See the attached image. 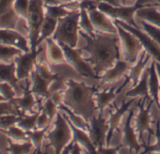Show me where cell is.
I'll use <instances>...</instances> for the list:
<instances>
[{
	"mask_svg": "<svg viewBox=\"0 0 160 154\" xmlns=\"http://www.w3.org/2000/svg\"><path fill=\"white\" fill-rule=\"evenodd\" d=\"M79 34L86 41L87 44L78 50L80 53L87 52L90 55L89 57H84V59L92 67L96 75L101 76L120 59V39L118 37L109 36L99 31L95 32L93 36L88 35L83 30L79 31Z\"/></svg>",
	"mask_w": 160,
	"mask_h": 154,
	"instance_id": "1",
	"label": "cell"
},
{
	"mask_svg": "<svg viewBox=\"0 0 160 154\" xmlns=\"http://www.w3.org/2000/svg\"><path fill=\"white\" fill-rule=\"evenodd\" d=\"M66 84L62 103L90 122L98 111L94 99L98 87H91L84 82H76L73 79H68Z\"/></svg>",
	"mask_w": 160,
	"mask_h": 154,
	"instance_id": "2",
	"label": "cell"
},
{
	"mask_svg": "<svg viewBox=\"0 0 160 154\" xmlns=\"http://www.w3.org/2000/svg\"><path fill=\"white\" fill-rule=\"evenodd\" d=\"M80 11L72 10L68 15L58 20L57 28L52 35V39L58 43H64L75 48L79 34Z\"/></svg>",
	"mask_w": 160,
	"mask_h": 154,
	"instance_id": "3",
	"label": "cell"
},
{
	"mask_svg": "<svg viewBox=\"0 0 160 154\" xmlns=\"http://www.w3.org/2000/svg\"><path fill=\"white\" fill-rule=\"evenodd\" d=\"M72 129L62 112H58L55 119V127L46 134V138L49 140L56 153H61L70 143L72 138Z\"/></svg>",
	"mask_w": 160,
	"mask_h": 154,
	"instance_id": "4",
	"label": "cell"
},
{
	"mask_svg": "<svg viewBox=\"0 0 160 154\" xmlns=\"http://www.w3.org/2000/svg\"><path fill=\"white\" fill-rule=\"evenodd\" d=\"M45 16L44 3L42 0H30L28 18V30L29 34L30 50H37V42L40 37V31Z\"/></svg>",
	"mask_w": 160,
	"mask_h": 154,
	"instance_id": "5",
	"label": "cell"
},
{
	"mask_svg": "<svg viewBox=\"0 0 160 154\" xmlns=\"http://www.w3.org/2000/svg\"><path fill=\"white\" fill-rule=\"evenodd\" d=\"M147 7H152V5H138L135 3L133 6L115 7L107 2H100L98 5V10L104 12L105 14H107L108 17L113 18V20H120L134 27L139 28L134 19V14L138 10L142 8H147Z\"/></svg>",
	"mask_w": 160,
	"mask_h": 154,
	"instance_id": "6",
	"label": "cell"
},
{
	"mask_svg": "<svg viewBox=\"0 0 160 154\" xmlns=\"http://www.w3.org/2000/svg\"><path fill=\"white\" fill-rule=\"evenodd\" d=\"M115 26L117 27L119 39L122 42V54L123 58L128 63H135L138 55L140 52H142L144 46L141 43V41L138 40L137 36H135L133 33L129 32L122 26H121L119 24L115 23Z\"/></svg>",
	"mask_w": 160,
	"mask_h": 154,
	"instance_id": "7",
	"label": "cell"
},
{
	"mask_svg": "<svg viewBox=\"0 0 160 154\" xmlns=\"http://www.w3.org/2000/svg\"><path fill=\"white\" fill-rule=\"evenodd\" d=\"M58 44L61 46L64 52L67 64H69L77 73H79L81 76L88 77V78H92L97 80L100 79V76L95 74L92 67L87 61H85L84 57H82L81 53L79 52L78 49L72 48L64 43H58Z\"/></svg>",
	"mask_w": 160,
	"mask_h": 154,
	"instance_id": "8",
	"label": "cell"
},
{
	"mask_svg": "<svg viewBox=\"0 0 160 154\" xmlns=\"http://www.w3.org/2000/svg\"><path fill=\"white\" fill-rule=\"evenodd\" d=\"M144 102H145V99H143V98L138 101V106L139 111H138V114L136 118V129H137V133H138V139L139 143L142 144L143 146L145 145L144 140H143L144 132L147 131L149 132V137H151V135L155 132L150 127L151 109H152V103H154V101L152 99L149 100V103H148L147 107H144Z\"/></svg>",
	"mask_w": 160,
	"mask_h": 154,
	"instance_id": "9",
	"label": "cell"
},
{
	"mask_svg": "<svg viewBox=\"0 0 160 154\" xmlns=\"http://www.w3.org/2000/svg\"><path fill=\"white\" fill-rule=\"evenodd\" d=\"M42 51V48L34 51L30 50L29 52L23 53L14 58V61L16 62V75L19 80L29 78L32 70L35 69L37 57Z\"/></svg>",
	"mask_w": 160,
	"mask_h": 154,
	"instance_id": "10",
	"label": "cell"
},
{
	"mask_svg": "<svg viewBox=\"0 0 160 154\" xmlns=\"http://www.w3.org/2000/svg\"><path fill=\"white\" fill-rule=\"evenodd\" d=\"M108 131V123L107 122V119L104 118L103 114L98 113V115L94 116L91 119L89 135L97 149L106 146Z\"/></svg>",
	"mask_w": 160,
	"mask_h": 154,
	"instance_id": "11",
	"label": "cell"
},
{
	"mask_svg": "<svg viewBox=\"0 0 160 154\" xmlns=\"http://www.w3.org/2000/svg\"><path fill=\"white\" fill-rule=\"evenodd\" d=\"M113 22L119 24L121 26H122L123 28H125L126 30H128L129 32H131L135 36H137L138 38V40L141 41V43L143 44L144 49L147 51V53H149L151 55V56H152L153 60L160 63V45H158L147 33H144L139 28L134 27L122 21L113 20Z\"/></svg>",
	"mask_w": 160,
	"mask_h": 154,
	"instance_id": "12",
	"label": "cell"
},
{
	"mask_svg": "<svg viewBox=\"0 0 160 154\" xmlns=\"http://www.w3.org/2000/svg\"><path fill=\"white\" fill-rule=\"evenodd\" d=\"M20 81L16 75V62L14 60L9 63L0 61V82L10 84L14 89L17 96L25 91V89L19 84Z\"/></svg>",
	"mask_w": 160,
	"mask_h": 154,
	"instance_id": "13",
	"label": "cell"
},
{
	"mask_svg": "<svg viewBox=\"0 0 160 154\" xmlns=\"http://www.w3.org/2000/svg\"><path fill=\"white\" fill-rule=\"evenodd\" d=\"M0 44L17 47L24 53L30 51V46H28L27 38L24 37L22 33L13 29L0 28Z\"/></svg>",
	"mask_w": 160,
	"mask_h": 154,
	"instance_id": "14",
	"label": "cell"
},
{
	"mask_svg": "<svg viewBox=\"0 0 160 154\" xmlns=\"http://www.w3.org/2000/svg\"><path fill=\"white\" fill-rule=\"evenodd\" d=\"M88 12H89L90 18L97 31L103 32V33H109V34L118 33L117 27H116L114 22H112L107 14H105L98 9L89 11Z\"/></svg>",
	"mask_w": 160,
	"mask_h": 154,
	"instance_id": "15",
	"label": "cell"
},
{
	"mask_svg": "<svg viewBox=\"0 0 160 154\" xmlns=\"http://www.w3.org/2000/svg\"><path fill=\"white\" fill-rule=\"evenodd\" d=\"M31 81L29 79L27 80V86L25 88V91L23 95L20 97H14L11 101L15 105V107L21 112L22 115H26L28 112H32L34 106L36 105L37 102L34 98V94L30 89Z\"/></svg>",
	"mask_w": 160,
	"mask_h": 154,
	"instance_id": "16",
	"label": "cell"
},
{
	"mask_svg": "<svg viewBox=\"0 0 160 154\" xmlns=\"http://www.w3.org/2000/svg\"><path fill=\"white\" fill-rule=\"evenodd\" d=\"M133 116H134V109L132 108L130 110L129 116L127 117L126 121L124 123L123 135H122V145L127 147L131 152L135 151L138 153L141 150L143 145L139 143L138 139H137V135L135 133V131L131 126V121H132Z\"/></svg>",
	"mask_w": 160,
	"mask_h": 154,
	"instance_id": "17",
	"label": "cell"
},
{
	"mask_svg": "<svg viewBox=\"0 0 160 154\" xmlns=\"http://www.w3.org/2000/svg\"><path fill=\"white\" fill-rule=\"evenodd\" d=\"M129 82H130L129 79L125 76V80H124L123 84L118 89V90L115 91V87H112L109 89H105L101 92L97 91L95 94V102H96L98 113L104 114V110L106 109V107L108 106L112 101H114V99L117 97V95L123 89V88L125 86H127L129 84Z\"/></svg>",
	"mask_w": 160,
	"mask_h": 154,
	"instance_id": "18",
	"label": "cell"
},
{
	"mask_svg": "<svg viewBox=\"0 0 160 154\" xmlns=\"http://www.w3.org/2000/svg\"><path fill=\"white\" fill-rule=\"evenodd\" d=\"M135 99H132L128 102H122V105L119 108H116L115 112L110 114L109 119H108V134H107V146H110V142L112 139V136L114 134V132L118 129L122 118L123 117V115L129 110L130 105L134 103Z\"/></svg>",
	"mask_w": 160,
	"mask_h": 154,
	"instance_id": "19",
	"label": "cell"
},
{
	"mask_svg": "<svg viewBox=\"0 0 160 154\" xmlns=\"http://www.w3.org/2000/svg\"><path fill=\"white\" fill-rule=\"evenodd\" d=\"M129 65H130V63L126 62L125 60H121V58L118 59L113 67H111L110 69L106 70L103 73V75L100 76V79H99L100 80V86H103L105 84L112 83V82L119 80L121 77L125 73V71L130 69Z\"/></svg>",
	"mask_w": 160,
	"mask_h": 154,
	"instance_id": "20",
	"label": "cell"
},
{
	"mask_svg": "<svg viewBox=\"0 0 160 154\" xmlns=\"http://www.w3.org/2000/svg\"><path fill=\"white\" fill-rule=\"evenodd\" d=\"M65 118L68 121V123H69V125H70V127L72 129V140H71V142L69 144H73V143L77 142L81 146H83V147L86 149L87 152H89V153H97V147L94 146V144L92 143L90 135L86 132V131L74 126L66 117H65Z\"/></svg>",
	"mask_w": 160,
	"mask_h": 154,
	"instance_id": "21",
	"label": "cell"
},
{
	"mask_svg": "<svg viewBox=\"0 0 160 154\" xmlns=\"http://www.w3.org/2000/svg\"><path fill=\"white\" fill-rule=\"evenodd\" d=\"M31 77V91L33 92L34 95L47 99L50 97L49 93V86L50 83L47 82L45 79H43L42 77L37 72V70L34 69L30 74Z\"/></svg>",
	"mask_w": 160,
	"mask_h": 154,
	"instance_id": "22",
	"label": "cell"
},
{
	"mask_svg": "<svg viewBox=\"0 0 160 154\" xmlns=\"http://www.w3.org/2000/svg\"><path fill=\"white\" fill-rule=\"evenodd\" d=\"M125 96L133 97V98L139 96L148 101L152 99L150 95V90H149V69H146L142 72L140 79L138 83L137 84V86H135L132 89L128 90Z\"/></svg>",
	"mask_w": 160,
	"mask_h": 154,
	"instance_id": "23",
	"label": "cell"
},
{
	"mask_svg": "<svg viewBox=\"0 0 160 154\" xmlns=\"http://www.w3.org/2000/svg\"><path fill=\"white\" fill-rule=\"evenodd\" d=\"M46 45H47V55L50 60V62L55 65H62V64H67L64 52L61 48V46L52 39V37L47 38L45 40Z\"/></svg>",
	"mask_w": 160,
	"mask_h": 154,
	"instance_id": "24",
	"label": "cell"
},
{
	"mask_svg": "<svg viewBox=\"0 0 160 154\" xmlns=\"http://www.w3.org/2000/svg\"><path fill=\"white\" fill-rule=\"evenodd\" d=\"M149 90L152 99L154 101L157 108L160 109V85L155 67V60H152L149 68Z\"/></svg>",
	"mask_w": 160,
	"mask_h": 154,
	"instance_id": "25",
	"label": "cell"
},
{
	"mask_svg": "<svg viewBox=\"0 0 160 154\" xmlns=\"http://www.w3.org/2000/svg\"><path fill=\"white\" fill-rule=\"evenodd\" d=\"M150 59H151V55L149 53L147 54V51L145 50L144 52H142L137 64H135L132 68H130V72L126 77L129 79V81L132 82L133 87L137 86V84L138 83L140 76L143 72V69L150 61Z\"/></svg>",
	"mask_w": 160,
	"mask_h": 154,
	"instance_id": "26",
	"label": "cell"
},
{
	"mask_svg": "<svg viewBox=\"0 0 160 154\" xmlns=\"http://www.w3.org/2000/svg\"><path fill=\"white\" fill-rule=\"evenodd\" d=\"M58 109L63 113V115L76 127L82 129L86 132H89L90 130V122H88L83 117L76 114L72 110H71L68 106H66L64 103H61L58 105Z\"/></svg>",
	"mask_w": 160,
	"mask_h": 154,
	"instance_id": "27",
	"label": "cell"
},
{
	"mask_svg": "<svg viewBox=\"0 0 160 154\" xmlns=\"http://www.w3.org/2000/svg\"><path fill=\"white\" fill-rule=\"evenodd\" d=\"M58 23V19H56L48 14H45L43 23L41 27L40 37H39V40L37 42V47H39L42 44V42L44 41L47 38L52 37V35L54 34V32L57 28Z\"/></svg>",
	"mask_w": 160,
	"mask_h": 154,
	"instance_id": "28",
	"label": "cell"
},
{
	"mask_svg": "<svg viewBox=\"0 0 160 154\" xmlns=\"http://www.w3.org/2000/svg\"><path fill=\"white\" fill-rule=\"evenodd\" d=\"M153 7L154 6L142 8L138 10L136 12V14L138 19L142 21H146L160 28V12Z\"/></svg>",
	"mask_w": 160,
	"mask_h": 154,
	"instance_id": "29",
	"label": "cell"
},
{
	"mask_svg": "<svg viewBox=\"0 0 160 154\" xmlns=\"http://www.w3.org/2000/svg\"><path fill=\"white\" fill-rule=\"evenodd\" d=\"M21 19L23 18L20 17L19 14L15 12L14 8H12L5 14L0 16V28L16 30Z\"/></svg>",
	"mask_w": 160,
	"mask_h": 154,
	"instance_id": "30",
	"label": "cell"
},
{
	"mask_svg": "<svg viewBox=\"0 0 160 154\" xmlns=\"http://www.w3.org/2000/svg\"><path fill=\"white\" fill-rule=\"evenodd\" d=\"M41 107H42V105L40 106L39 111L34 112L32 115H27L26 114V115L20 116L17 126H19L20 128H22L26 132L37 129V119H38V117L41 113V109H42Z\"/></svg>",
	"mask_w": 160,
	"mask_h": 154,
	"instance_id": "31",
	"label": "cell"
},
{
	"mask_svg": "<svg viewBox=\"0 0 160 154\" xmlns=\"http://www.w3.org/2000/svg\"><path fill=\"white\" fill-rule=\"evenodd\" d=\"M7 142L9 147L7 148V152L9 153H30L35 151V147L30 140L25 141L24 143H14L11 138H7Z\"/></svg>",
	"mask_w": 160,
	"mask_h": 154,
	"instance_id": "32",
	"label": "cell"
},
{
	"mask_svg": "<svg viewBox=\"0 0 160 154\" xmlns=\"http://www.w3.org/2000/svg\"><path fill=\"white\" fill-rule=\"evenodd\" d=\"M48 129H49V126H47L43 129H35V130L27 132L29 140L33 143V145L35 147V152H42V141L46 135Z\"/></svg>",
	"mask_w": 160,
	"mask_h": 154,
	"instance_id": "33",
	"label": "cell"
},
{
	"mask_svg": "<svg viewBox=\"0 0 160 154\" xmlns=\"http://www.w3.org/2000/svg\"><path fill=\"white\" fill-rule=\"evenodd\" d=\"M80 11V20H79V26L85 33L90 36H93L95 34V27L90 18L89 12L86 9L81 8Z\"/></svg>",
	"mask_w": 160,
	"mask_h": 154,
	"instance_id": "34",
	"label": "cell"
},
{
	"mask_svg": "<svg viewBox=\"0 0 160 154\" xmlns=\"http://www.w3.org/2000/svg\"><path fill=\"white\" fill-rule=\"evenodd\" d=\"M0 132H3L6 136H8L9 138H11L12 140H13L15 142H20V141L25 142V141L29 140L27 132L17 125L12 126L11 128H9L7 130L0 129Z\"/></svg>",
	"mask_w": 160,
	"mask_h": 154,
	"instance_id": "35",
	"label": "cell"
},
{
	"mask_svg": "<svg viewBox=\"0 0 160 154\" xmlns=\"http://www.w3.org/2000/svg\"><path fill=\"white\" fill-rule=\"evenodd\" d=\"M24 52L14 46L0 44V61L8 63L11 59H14L17 55L23 54Z\"/></svg>",
	"mask_w": 160,
	"mask_h": 154,
	"instance_id": "36",
	"label": "cell"
},
{
	"mask_svg": "<svg viewBox=\"0 0 160 154\" xmlns=\"http://www.w3.org/2000/svg\"><path fill=\"white\" fill-rule=\"evenodd\" d=\"M30 0H14L13 8L15 12L19 14L20 17L25 19L28 23V10H29Z\"/></svg>",
	"mask_w": 160,
	"mask_h": 154,
	"instance_id": "37",
	"label": "cell"
},
{
	"mask_svg": "<svg viewBox=\"0 0 160 154\" xmlns=\"http://www.w3.org/2000/svg\"><path fill=\"white\" fill-rule=\"evenodd\" d=\"M141 26L144 29V31L158 44L160 45V28L146 22L141 20Z\"/></svg>",
	"mask_w": 160,
	"mask_h": 154,
	"instance_id": "38",
	"label": "cell"
},
{
	"mask_svg": "<svg viewBox=\"0 0 160 154\" xmlns=\"http://www.w3.org/2000/svg\"><path fill=\"white\" fill-rule=\"evenodd\" d=\"M4 115H17L23 116L21 112L15 107L12 101H3L0 102V117Z\"/></svg>",
	"mask_w": 160,
	"mask_h": 154,
	"instance_id": "39",
	"label": "cell"
},
{
	"mask_svg": "<svg viewBox=\"0 0 160 154\" xmlns=\"http://www.w3.org/2000/svg\"><path fill=\"white\" fill-rule=\"evenodd\" d=\"M42 111H44L46 113V115L48 116V118H50V120L52 122L54 118H56V116H57L58 107L54 103L52 98L49 97V98L45 99V102H44L43 105H42Z\"/></svg>",
	"mask_w": 160,
	"mask_h": 154,
	"instance_id": "40",
	"label": "cell"
},
{
	"mask_svg": "<svg viewBox=\"0 0 160 154\" xmlns=\"http://www.w3.org/2000/svg\"><path fill=\"white\" fill-rule=\"evenodd\" d=\"M20 116L17 115H4L0 117V129L7 130L12 126L17 125Z\"/></svg>",
	"mask_w": 160,
	"mask_h": 154,
	"instance_id": "41",
	"label": "cell"
},
{
	"mask_svg": "<svg viewBox=\"0 0 160 154\" xmlns=\"http://www.w3.org/2000/svg\"><path fill=\"white\" fill-rule=\"evenodd\" d=\"M156 130H155V137H156V142L153 145H149L145 144L143 146L144 147V153H149V152H160V121L158 120L155 124Z\"/></svg>",
	"mask_w": 160,
	"mask_h": 154,
	"instance_id": "42",
	"label": "cell"
},
{
	"mask_svg": "<svg viewBox=\"0 0 160 154\" xmlns=\"http://www.w3.org/2000/svg\"><path fill=\"white\" fill-rule=\"evenodd\" d=\"M66 81L65 78L60 75L58 79L54 80L50 86H49V93H50V97L53 93L57 92V91H59V90H65L66 88H67V84H66Z\"/></svg>",
	"mask_w": 160,
	"mask_h": 154,
	"instance_id": "43",
	"label": "cell"
},
{
	"mask_svg": "<svg viewBox=\"0 0 160 154\" xmlns=\"http://www.w3.org/2000/svg\"><path fill=\"white\" fill-rule=\"evenodd\" d=\"M0 94L7 101H11L12 99L17 96L14 89L10 84L5 82H0Z\"/></svg>",
	"mask_w": 160,
	"mask_h": 154,
	"instance_id": "44",
	"label": "cell"
},
{
	"mask_svg": "<svg viewBox=\"0 0 160 154\" xmlns=\"http://www.w3.org/2000/svg\"><path fill=\"white\" fill-rule=\"evenodd\" d=\"M50 123H51L50 118H48L46 113L44 111H42V109H41V113L37 119V129H43V128L49 126Z\"/></svg>",
	"mask_w": 160,
	"mask_h": 154,
	"instance_id": "45",
	"label": "cell"
},
{
	"mask_svg": "<svg viewBox=\"0 0 160 154\" xmlns=\"http://www.w3.org/2000/svg\"><path fill=\"white\" fill-rule=\"evenodd\" d=\"M14 0H0V16L13 8Z\"/></svg>",
	"mask_w": 160,
	"mask_h": 154,
	"instance_id": "46",
	"label": "cell"
},
{
	"mask_svg": "<svg viewBox=\"0 0 160 154\" xmlns=\"http://www.w3.org/2000/svg\"><path fill=\"white\" fill-rule=\"evenodd\" d=\"M122 146L123 145L122 144V145H119L117 147H111L109 146H107V147H102L97 149V152L98 153H113V154H115V153L119 152V150L122 148Z\"/></svg>",
	"mask_w": 160,
	"mask_h": 154,
	"instance_id": "47",
	"label": "cell"
},
{
	"mask_svg": "<svg viewBox=\"0 0 160 154\" xmlns=\"http://www.w3.org/2000/svg\"><path fill=\"white\" fill-rule=\"evenodd\" d=\"M64 92H65V90H59V91H57V92H55V93H53V94L51 95L52 100H53L54 103L58 105V107L59 104H61V103H63Z\"/></svg>",
	"mask_w": 160,
	"mask_h": 154,
	"instance_id": "48",
	"label": "cell"
},
{
	"mask_svg": "<svg viewBox=\"0 0 160 154\" xmlns=\"http://www.w3.org/2000/svg\"><path fill=\"white\" fill-rule=\"evenodd\" d=\"M42 1L44 5H62V4L77 1V0H42Z\"/></svg>",
	"mask_w": 160,
	"mask_h": 154,
	"instance_id": "49",
	"label": "cell"
},
{
	"mask_svg": "<svg viewBox=\"0 0 160 154\" xmlns=\"http://www.w3.org/2000/svg\"><path fill=\"white\" fill-rule=\"evenodd\" d=\"M136 4H138V5H152V6H157L156 0H136Z\"/></svg>",
	"mask_w": 160,
	"mask_h": 154,
	"instance_id": "50",
	"label": "cell"
},
{
	"mask_svg": "<svg viewBox=\"0 0 160 154\" xmlns=\"http://www.w3.org/2000/svg\"><path fill=\"white\" fill-rule=\"evenodd\" d=\"M96 1H98V2H107V3H108L110 5H113L115 7L122 6L121 0H96Z\"/></svg>",
	"mask_w": 160,
	"mask_h": 154,
	"instance_id": "51",
	"label": "cell"
},
{
	"mask_svg": "<svg viewBox=\"0 0 160 154\" xmlns=\"http://www.w3.org/2000/svg\"><path fill=\"white\" fill-rule=\"evenodd\" d=\"M155 67H156V71H157V74H158V77H159V80H160V63H158V62L155 61Z\"/></svg>",
	"mask_w": 160,
	"mask_h": 154,
	"instance_id": "52",
	"label": "cell"
},
{
	"mask_svg": "<svg viewBox=\"0 0 160 154\" xmlns=\"http://www.w3.org/2000/svg\"><path fill=\"white\" fill-rule=\"evenodd\" d=\"M3 101H7V100H6V99H5L1 94H0V102H3Z\"/></svg>",
	"mask_w": 160,
	"mask_h": 154,
	"instance_id": "53",
	"label": "cell"
},
{
	"mask_svg": "<svg viewBox=\"0 0 160 154\" xmlns=\"http://www.w3.org/2000/svg\"><path fill=\"white\" fill-rule=\"evenodd\" d=\"M132 1H136V0H132ZM121 2H122V5H124L126 3V0H121Z\"/></svg>",
	"mask_w": 160,
	"mask_h": 154,
	"instance_id": "54",
	"label": "cell"
},
{
	"mask_svg": "<svg viewBox=\"0 0 160 154\" xmlns=\"http://www.w3.org/2000/svg\"><path fill=\"white\" fill-rule=\"evenodd\" d=\"M156 2H157V6L160 7V0H156Z\"/></svg>",
	"mask_w": 160,
	"mask_h": 154,
	"instance_id": "55",
	"label": "cell"
}]
</instances>
